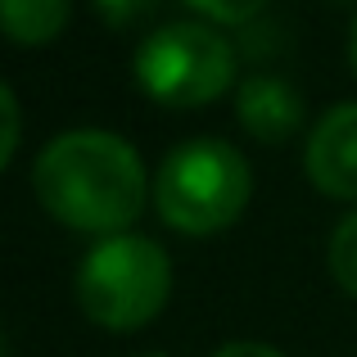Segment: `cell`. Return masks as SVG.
Listing matches in <instances>:
<instances>
[{
  "label": "cell",
  "mask_w": 357,
  "mask_h": 357,
  "mask_svg": "<svg viewBox=\"0 0 357 357\" xmlns=\"http://www.w3.org/2000/svg\"><path fill=\"white\" fill-rule=\"evenodd\" d=\"M32 185L41 208L68 231L127 236L145 208V163L114 131H63L36 154Z\"/></svg>",
  "instance_id": "1"
},
{
  "label": "cell",
  "mask_w": 357,
  "mask_h": 357,
  "mask_svg": "<svg viewBox=\"0 0 357 357\" xmlns=\"http://www.w3.org/2000/svg\"><path fill=\"white\" fill-rule=\"evenodd\" d=\"M253 195V172L227 140H185L158 163L154 208L172 231L213 236L227 231Z\"/></svg>",
  "instance_id": "2"
},
{
  "label": "cell",
  "mask_w": 357,
  "mask_h": 357,
  "mask_svg": "<svg viewBox=\"0 0 357 357\" xmlns=\"http://www.w3.org/2000/svg\"><path fill=\"white\" fill-rule=\"evenodd\" d=\"M172 294V262L149 236H109L77 267V307L105 331H136Z\"/></svg>",
  "instance_id": "3"
},
{
  "label": "cell",
  "mask_w": 357,
  "mask_h": 357,
  "mask_svg": "<svg viewBox=\"0 0 357 357\" xmlns=\"http://www.w3.org/2000/svg\"><path fill=\"white\" fill-rule=\"evenodd\" d=\"M136 86L167 109H199L218 100L236 77V50L213 23L181 18L136 45Z\"/></svg>",
  "instance_id": "4"
},
{
  "label": "cell",
  "mask_w": 357,
  "mask_h": 357,
  "mask_svg": "<svg viewBox=\"0 0 357 357\" xmlns=\"http://www.w3.org/2000/svg\"><path fill=\"white\" fill-rule=\"evenodd\" d=\"M307 176L331 199H357V100L331 109L303 149Z\"/></svg>",
  "instance_id": "5"
},
{
  "label": "cell",
  "mask_w": 357,
  "mask_h": 357,
  "mask_svg": "<svg viewBox=\"0 0 357 357\" xmlns=\"http://www.w3.org/2000/svg\"><path fill=\"white\" fill-rule=\"evenodd\" d=\"M236 114H240V127L249 131L253 140H267V145H280L298 131L303 122V96H298L289 82L271 77H249L236 96Z\"/></svg>",
  "instance_id": "6"
},
{
  "label": "cell",
  "mask_w": 357,
  "mask_h": 357,
  "mask_svg": "<svg viewBox=\"0 0 357 357\" xmlns=\"http://www.w3.org/2000/svg\"><path fill=\"white\" fill-rule=\"evenodd\" d=\"M73 0H0V32L18 45H45L63 32Z\"/></svg>",
  "instance_id": "7"
},
{
  "label": "cell",
  "mask_w": 357,
  "mask_h": 357,
  "mask_svg": "<svg viewBox=\"0 0 357 357\" xmlns=\"http://www.w3.org/2000/svg\"><path fill=\"white\" fill-rule=\"evenodd\" d=\"M326 258H331V276L340 280V289L357 298V213H349V218L335 227Z\"/></svg>",
  "instance_id": "8"
},
{
  "label": "cell",
  "mask_w": 357,
  "mask_h": 357,
  "mask_svg": "<svg viewBox=\"0 0 357 357\" xmlns=\"http://www.w3.org/2000/svg\"><path fill=\"white\" fill-rule=\"evenodd\" d=\"M185 5H195L208 23H222V27H240L249 23L253 14H258L267 0H185Z\"/></svg>",
  "instance_id": "9"
},
{
  "label": "cell",
  "mask_w": 357,
  "mask_h": 357,
  "mask_svg": "<svg viewBox=\"0 0 357 357\" xmlns=\"http://www.w3.org/2000/svg\"><path fill=\"white\" fill-rule=\"evenodd\" d=\"M91 5L109 27H136L158 9V0H91Z\"/></svg>",
  "instance_id": "10"
},
{
  "label": "cell",
  "mask_w": 357,
  "mask_h": 357,
  "mask_svg": "<svg viewBox=\"0 0 357 357\" xmlns=\"http://www.w3.org/2000/svg\"><path fill=\"white\" fill-rule=\"evenodd\" d=\"M18 131H23V118H18V100H14V91L5 86V77H0V167L14 158V149H18Z\"/></svg>",
  "instance_id": "11"
},
{
  "label": "cell",
  "mask_w": 357,
  "mask_h": 357,
  "mask_svg": "<svg viewBox=\"0 0 357 357\" xmlns=\"http://www.w3.org/2000/svg\"><path fill=\"white\" fill-rule=\"evenodd\" d=\"M213 357H285V353L271 349V344H258V340H236V344H227V349H218Z\"/></svg>",
  "instance_id": "12"
},
{
  "label": "cell",
  "mask_w": 357,
  "mask_h": 357,
  "mask_svg": "<svg viewBox=\"0 0 357 357\" xmlns=\"http://www.w3.org/2000/svg\"><path fill=\"white\" fill-rule=\"evenodd\" d=\"M349 59H353V73H357V14H353V27H349Z\"/></svg>",
  "instance_id": "13"
},
{
  "label": "cell",
  "mask_w": 357,
  "mask_h": 357,
  "mask_svg": "<svg viewBox=\"0 0 357 357\" xmlns=\"http://www.w3.org/2000/svg\"><path fill=\"white\" fill-rule=\"evenodd\" d=\"M149 357H163V353H149Z\"/></svg>",
  "instance_id": "14"
}]
</instances>
